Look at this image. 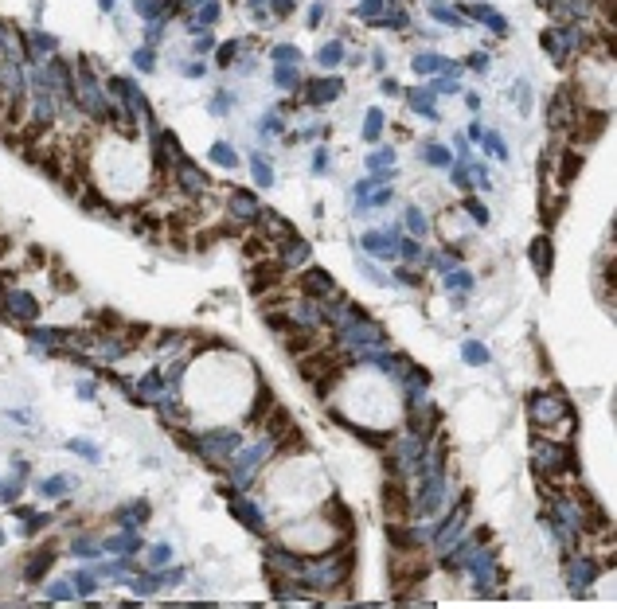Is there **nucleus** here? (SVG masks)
<instances>
[{"label": "nucleus", "mask_w": 617, "mask_h": 609, "mask_svg": "<svg viewBox=\"0 0 617 609\" xmlns=\"http://www.w3.org/2000/svg\"><path fill=\"white\" fill-rule=\"evenodd\" d=\"M601 570H606V562L594 559L590 551L562 554V582H567V590L574 593V598H590L598 578H601Z\"/></svg>", "instance_id": "nucleus-1"}, {"label": "nucleus", "mask_w": 617, "mask_h": 609, "mask_svg": "<svg viewBox=\"0 0 617 609\" xmlns=\"http://www.w3.org/2000/svg\"><path fill=\"white\" fill-rule=\"evenodd\" d=\"M379 500H383V520H410V488H406L403 476H383Z\"/></svg>", "instance_id": "nucleus-2"}, {"label": "nucleus", "mask_w": 617, "mask_h": 609, "mask_svg": "<svg viewBox=\"0 0 617 609\" xmlns=\"http://www.w3.org/2000/svg\"><path fill=\"white\" fill-rule=\"evenodd\" d=\"M293 289H297L301 297H312V301H320V304H324L328 297L340 293V285L332 281V273L320 270V265H305V270H301V281H297Z\"/></svg>", "instance_id": "nucleus-3"}, {"label": "nucleus", "mask_w": 617, "mask_h": 609, "mask_svg": "<svg viewBox=\"0 0 617 609\" xmlns=\"http://www.w3.org/2000/svg\"><path fill=\"white\" fill-rule=\"evenodd\" d=\"M403 426L410 429V434H418V437H437V426H442V410H437V402H418V406H410V410H403Z\"/></svg>", "instance_id": "nucleus-4"}, {"label": "nucleus", "mask_w": 617, "mask_h": 609, "mask_svg": "<svg viewBox=\"0 0 617 609\" xmlns=\"http://www.w3.org/2000/svg\"><path fill=\"white\" fill-rule=\"evenodd\" d=\"M359 246H364L371 258H383V262H391V258L398 254V231H367Z\"/></svg>", "instance_id": "nucleus-5"}, {"label": "nucleus", "mask_w": 617, "mask_h": 609, "mask_svg": "<svg viewBox=\"0 0 617 609\" xmlns=\"http://www.w3.org/2000/svg\"><path fill=\"white\" fill-rule=\"evenodd\" d=\"M528 258H531V265H535L539 281H547V278H551L555 246H551V238H547V234H539V238H535V242H531V246H528Z\"/></svg>", "instance_id": "nucleus-6"}, {"label": "nucleus", "mask_w": 617, "mask_h": 609, "mask_svg": "<svg viewBox=\"0 0 617 609\" xmlns=\"http://www.w3.org/2000/svg\"><path fill=\"white\" fill-rule=\"evenodd\" d=\"M278 406V398H273V390L266 387V383H258V395L250 398V410H246V422L250 426H262V418Z\"/></svg>", "instance_id": "nucleus-7"}, {"label": "nucleus", "mask_w": 617, "mask_h": 609, "mask_svg": "<svg viewBox=\"0 0 617 609\" xmlns=\"http://www.w3.org/2000/svg\"><path fill=\"white\" fill-rule=\"evenodd\" d=\"M414 70L418 75H437V70H445V75H453V59H445V55H437V51H422V55H414Z\"/></svg>", "instance_id": "nucleus-8"}, {"label": "nucleus", "mask_w": 617, "mask_h": 609, "mask_svg": "<svg viewBox=\"0 0 617 609\" xmlns=\"http://www.w3.org/2000/svg\"><path fill=\"white\" fill-rule=\"evenodd\" d=\"M336 94H344L340 78H317V82H309V102L312 106H324V102H332Z\"/></svg>", "instance_id": "nucleus-9"}, {"label": "nucleus", "mask_w": 617, "mask_h": 609, "mask_svg": "<svg viewBox=\"0 0 617 609\" xmlns=\"http://www.w3.org/2000/svg\"><path fill=\"white\" fill-rule=\"evenodd\" d=\"M473 285H476V278L469 270H457V265H453L449 273H442V289H445V293H473Z\"/></svg>", "instance_id": "nucleus-10"}, {"label": "nucleus", "mask_w": 617, "mask_h": 609, "mask_svg": "<svg viewBox=\"0 0 617 609\" xmlns=\"http://www.w3.org/2000/svg\"><path fill=\"white\" fill-rule=\"evenodd\" d=\"M418 153H422V164H430V168H449V164H453L449 148L437 145V141H426V145H422Z\"/></svg>", "instance_id": "nucleus-11"}, {"label": "nucleus", "mask_w": 617, "mask_h": 609, "mask_svg": "<svg viewBox=\"0 0 617 609\" xmlns=\"http://www.w3.org/2000/svg\"><path fill=\"white\" fill-rule=\"evenodd\" d=\"M461 359H465L469 367H488L492 363V351L484 348L481 340H465V344H461Z\"/></svg>", "instance_id": "nucleus-12"}, {"label": "nucleus", "mask_w": 617, "mask_h": 609, "mask_svg": "<svg viewBox=\"0 0 617 609\" xmlns=\"http://www.w3.org/2000/svg\"><path fill=\"white\" fill-rule=\"evenodd\" d=\"M578 168H582V153H578V148H567V153H562V160H559V184L567 187L570 180L578 176Z\"/></svg>", "instance_id": "nucleus-13"}, {"label": "nucleus", "mask_w": 617, "mask_h": 609, "mask_svg": "<svg viewBox=\"0 0 617 609\" xmlns=\"http://www.w3.org/2000/svg\"><path fill=\"white\" fill-rule=\"evenodd\" d=\"M4 312H12V317H20V320H36L39 317V304L31 301V297H8V304H4Z\"/></svg>", "instance_id": "nucleus-14"}, {"label": "nucleus", "mask_w": 617, "mask_h": 609, "mask_svg": "<svg viewBox=\"0 0 617 609\" xmlns=\"http://www.w3.org/2000/svg\"><path fill=\"white\" fill-rule=\"evenodd\" d=\"M383 125H387L383 109H367V114H364V141H367V145H375V141L383 137Z\"/></svg>", "instance_id": "nucleus-15"}, {"label": "nucleus", "mask_w": 617, "mask_h": 609, "mask_svg": "<svg viewBox=\"0 0 617 609\" xmlns=\"http://www.w3.org/2000/svg\"><path fill=\"white\" fill-rule=\"evenodd\" d=\"M51 554H55V547H43L36 559H28V570H23V574H28V582H39V578L47 574V566H51Z\"/></svg>", "instance_id": "nucleus-16"}, {"label": "nucleus", "mask_w": 617, "mask_h": 609, "mask_svg": "<svg viewBox=\"0 0 617 609\" xmlns=\"http://www.w3.org/2000/svg\"><path fill=\"white\" fill-rule=\"evenodd\" d=\"M242 258H246V262H258V258H270V242H266L262 234H254V238H242Z\"/></svg>", "instance_id": "nucleus-17"}, {"label": "nucleus", "mask_w": 617, "mask_h": 609, "mask_svg": "<svg viewBox=\"0 0 617 609\" xmlns=\"http://www.w3.org/2000/svg\"><path fill=\"white\" fill-rule=\"evenodd\" d=\"M481 145H484V153H488L492 160H508V141L500 137V133H484Z\"/></svg>", "instance_id": "nucleus-18"}, {"label": "nucleus", "mask_w": 617, "mask_h": 609, "mask_svg": "<svg viewBox=\"0 0 617 609\" xmlns=\"http://www.w3.org/2000/svg\"><path fill=\"white\" fill-rule=\"evenodd\" d=\"M391 285H406V289H426V281H422L418 270H406V265H398L395 273H391Z\"/></svg>", "instance_id": "nucleus-19"}, {"label": "nucleus", "mask_w": 617, "mask_h": 609, "mask_svg": "<svg viewBox=\"0 0 617 609\" xmlns=\"http://www.w3.org/2000/svg\"><path fill=\"white\" fill-rule=\"evenodd\" d=\"M234 515H239V520L246 523V527H254L258 535H266V523H262V515H258L254 508H246L242 500H234Z\"/></svg>", "instance_id": "nucleus-20"}, {"label": "nucleus", "mask_w": 617, "mask_h": 609, "mask_svg": "<svg viewBox=\"0 0 617 609\" xmlns=\"http://www.w3.org/2000/svg\"><path fill=\"white\" fill-rule=\"evenodd\" d=\"M403 223H406V231H410L414 238H422V234L430 231V226H426V215H422L418 207H406V211H403Z\"/></svg>", "instance_id": "nucleus-21"}, {"label": "nucleus", "mask_w": 617, "mask_h": 609, "mask_svg": "<svg viewBox=\"0 0 617 609\" xmlns=\"http://www.w3.org/2000/svg\"><path fill=\"white\" fill-rule=\"evenodd\" d=\"M461 211H465V215H473V223H476V226H488V207H484L481 199H469V195H465Z\"/></svg>", "instance_id": "nucleus-22"}, {"label": "nucleus", "mask_w": 617, "mask_h": 609, "mask_svg": "<svg viewBox=\"0 0 617 609\" xmlns=\"http://www.w3.org/2000/svg\"><path fill=\"white\" fill-rule=\"evenodd\" d=\"M398 254H403L406 262H422V254H426V250H422V242L410 234V238H398Z\"/></svg>", "instance_id": "nucleus-23"}, {"label": "nucleus", "mask_w": 617, "mask_h": 609, "mask_svg": "<svg viewBox=\"0 0 617 609\" xmlns=\"http://www.w3.org/2000/svg\"><path fill=\"white\" fill-rule=\"evenodd\" d=\"M359 273H364V278H367V281H371V285H379V289H383V285H391V273H383V270H379V265H371V262H364V258H359Z\"/></svg>", "instance_id": "nucleus-24"}, {"label": "nucleus", "mask_w": 617, "mask_h": 609, "mask_svg": "<svg viewBox=\"0 0 617 609\" xmlns=\"http://www.w3.org/2000/svg\"><path fill=\"white\" fill-rule=\"evenodd\" d=\"M391 164H395V148H375V153L371 156H367V168H391Z\"/></svg>", "instance_id": "nucleus-25"}, {"label": "nucleus", "mask_w": 617, "mask_h": 609, "mask_svg": "<svg viewBox=\"0 0 617 609\" xmlns=\"http://www.w3.org/2000/svg\"><path fill=\"white\" fill-rule=\"evenodd\" d=\"M55 289H59V293H75V289H78L75 273H67V270H55Z\"/></svg>", "instance_id": "nucleus-26"}, {"label": "nucleus", "mask_w": 617, "mask_h": 609, "mask_svg": "<svg viewBox=\"0 0 617 609\" xmlns=\"http://www.w3.org/2000/svg\"><path fill=\"white\" fill-rule=\"evenodd\" d=\"M383 8H387V0H364V4H359V16H364V20H379Z\"/></svg>", "instance_id": "nucleus-27"}, {"label": "nucleus", "mask_w": 617, "mask_h": 609, "mask_svg": "<svg viewBox=\"0 0 617 609\" xmlns=\"http://www.w3.org/2000/svg\"><path fill=\"white\" fill-rule=\"evenodd\" d=\"M320 62H324V67H336V62H344V47H340V43H328L324 51H320Z\"/></svg>", "instance_id": "nucleus-28"}, {"label": "nucleus", "mask_w": 617, "mask_h": 609, "mask_svg": "<svg viewBox=\"0 0 617 609\" xmlns=\"http://www.w3.org/2000/svg\"><path fill=\"white\" fill-rule=\"evenodd\" d=\"M469 67H473L476 70V75H484V70H488V55H484V51H473V55H469Z\"/></svg>", "instance_id": "nucleus-29"}, {"label": "nucleus", "mask_w": 617, "mask_h": 609, "mask_svg": "<svg viewBox=\"0 0 617 609\" xmlns=\"http://www.w3.org/2000/svg\"><path fill=\"white\" fill-rule=\"evenodd\" d=\"M28 262H31V265H43V262H47L43 246H28Z\"/></svg>", "instance_id": "nucleus-30"}, {"label": "nucleus", "mask_w": 617, "mask_h": 609, "mask_svg": "<svg viewBox=\"0 0 617 609\" xmlns=\"http://www.w3.org/2000/svg\"><path fill=\"white\" fill-rule=\"evenodd\" d=\"M473 539H476V543H492V527H484V523H481V527H473Z\"/></svg>", "instance_id": "nucleus-31"}, {"label": "nucleus", "mask_w": 617, "mask_h": 609, "mask_svg": "<svg viewBox=\"0 0 617 609\" xmlns=\"http://www.w3.org/2000/svg\"><path fill=\"white\" fill-rule=\"evenodd\" d=\"M320 16H324V8L312 4V8H309V28H312V23H320Z\"/></svg>", "instance_id": "nucleus-32"}, {"label": "nucleus", "mask_w": 617, "mask_h": 609, "mask_svg": "<svg viewBox=\"0 0 617 609\" xmlns=\"http://www.w3.org/2000/svg\"><path fill=\"white\" fill-rule=\"evenodd\" d=\"M273 8H278V16H289V12H293V0H278Z\"/></svg>", "instance_id": "nucleus-33"}, {"label": "nucleus", "mask_w": 617, "mask_h": 609, "mask_svg": "<svg viewBox=\"0 0 617 609\" xmlns=\"http://www.w3.org/2000/svg\"><path fill=\"white\" fill-rule=\"evenodd\" d=\"M465 106H469V109H481V98H476V94L469 90V94H465Z\"/></svg>", "instance_id": "nucleus-34"}, {"label": "nucleus", "mask_w": 617, "mask_h": 609, "mask_svg": "<svg viewBox=\"0 0 617 609\" xmlns=\"http://www.w3.org/2000/svg\"><path fill=\"white\" fill-rule=\"evenodd\" d=\"M8 254V238H0V258H4Z\"/></svg>", "instance_id": "nucleus-35"}]
</instances>
